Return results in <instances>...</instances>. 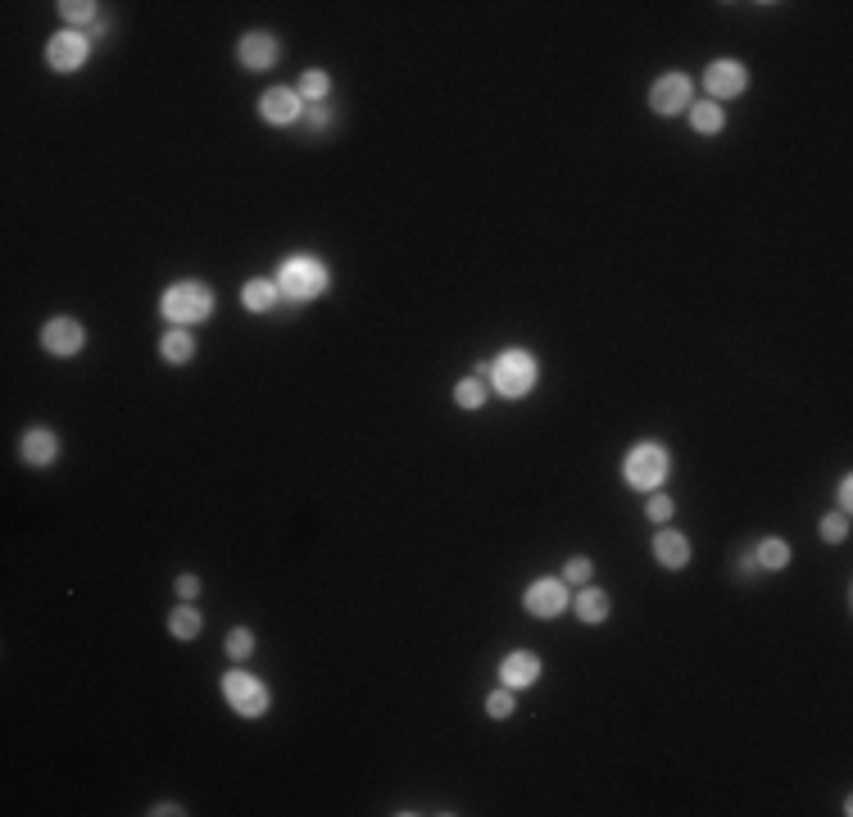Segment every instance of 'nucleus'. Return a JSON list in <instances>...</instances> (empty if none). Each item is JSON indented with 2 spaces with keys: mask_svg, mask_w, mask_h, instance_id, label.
I'll return each mask as SVG.
<instances>
[{
  "mask_svg": "<svg viewBox=\"0 0 853 817\" xmlns=\"http://www.w3.org/2000/svg\"><path fill=\"white\" fill-rule=\"evenodd\" d=\"M91 60V32H78V28H59L55 37L46 41V69L50 73H78L82 64Z\"/></svg>",
  "mask_w": 853,
  "mask_h": 817,
  "instance_id": "423d86ee",
  "label": "nucleus"
},
{
  "mask_svg": "<svg viewBox=\"0 0 853 817\" xmlns=\"http://www.w3.org/2000/svg\"><path fill=\"white\" fill-rule=\"evenodd\" d=\"M518 690H509V686H495L491 695H486V713H491L495 722H504V718H513V709H518Z\"/></svg>",
  "mask_w": 853,
  "mask_h": 817,
  "instance_id": "bb28decb",
  "label": "nucleus"
},
{
  "mask_svg": "<svg viewBox=\"0 0 853 817\" xmlns=\"http://www.w3.org/2000/svg\"><path fill=\"white\" fill-rule=\"evenodd\" d=\"M540 672H545V663H540L536 650H513L500 659V686L509 690H527L540 681Z\"/></svg>",
  "mask_w": 853,
  "mask_h": 817,
  "instance_id": "4468645a",
  "label": "nucleus"
},
{
  "mask_svg": "<svg viewBox=\"0 0 853 817\" xmlns=\"http://www.w3.org/2000/svg\"><path fill=\"white\" fill-rule=\"evenodd\" d=\"M677 513V500L667 491H649V500H645V518L649 522H658V527H667V518Z\"/></svg>",
  "mask_w": 853,
  "mask_h": 817,
  "instance_id": "cd10ccee",
  "label": "nucleus"
},
{
  "mask_svg": "<svg viewBox=\"0 0 853 817\" xmlns=\"http://www.w3.org/2000/svg\"><path fill=\"white\" fill-rule=\"evenodd\" d=\"M309 123H314V128H327V123H332V109H327V105H314V114H309Z\"/></svg>",
  "mask_w": 853,
  "mask_h": 817,
  "instance_id": "2f4dec72",
  "label": "nucleus"
},
{
  "mask_svg": "<svg viewBox=\"0 0 853 817\" xmlns=\"http://www.w3.org/2000/svg\"><path fill=\"white\" fill-rule=\"evenodd\" d=\"M835 504H840V513L853 509V477H849V473H844L840 486H835Z\"/></svg>",
  "mask_w": 853,
  "mask_h": 817,
  "instance_id": "7c9ffc66",
  "label": "nucleus"
},
{
  "mask_svg": "<svg viewBox=\"0 0 853 817\" xmlns=\"http://www.w3.org/2000/svg\"><path fill=\"white\" fill-rule=\"evenodd\" d=\"M173 591H177V600H196V595H200V577H196V572H182V577L173 581Z\"/></svg>",
  "mask_w": 853,
  "mask_h": 817,
  "instance_id": "c756f323",
  "label": "nucleus"
},
{
  "mask_svg": "<svg viewBox=\"0 0 853 817\" xmlns=\"http://www.w3.org/2000/svg\"><path fill=\"white\" fill-rule=\"evenodd\" d=\"M277 60H282V41L273 32H264V28L241 32V41H236V64L246 73H268V69H277Z\"/></svg>",
  "mask_w": 853,
  "mask_h": 817,
  "instance_id": "1a4fd4ad",
  "label": "nucleus"
},
{
  "mask_svg": "<svg viewBox=\"0 0 853 817\" xmlns=\"http://www.w3.org/2000/svg\"><path fill=\"white\" fill-rule=\"evenodd\" d=\"M218 296L214 286L200 282V277H182V282H168L164 296H159V314H164L168 327H196L205 318H214Z\"/></svg>",
  "mask_w": 853,
  "mask_h": 817,
  "instance_id": "f03ea898",
  "label": "nucleus"
},
{
  "mask_svg": "<svg viewBox=\"0 0 853 817\" xmlns=\"http://www.w3.org/2000/svg\"><path fill=\"white\" fill-rule=\"evenodd\" d=\"M150 813H155V817H168V813H173V817H182V813H187V808H182V804H155V808H150Z\"/></svg>",
  "mask_w": 853,
  "mask_h": 817,
  "instance_id": "473e14b6",
  "label": "nucleus"
},
{
  "mask_svg": "<svg viewBox=\"0 0 853 817\" xmlns=\"http://www.w3.org/2000/svg\"><path fill=\"white\" fill-rule=\"evenodd\" d=\"M277 291L291 305H314L332 291V268H327L323 255H286L282 268H277Z\"/></svg>",
  "mask_w": 853,
  "mask_h": 817,
  "instance_id": "f257e3e1",
  "label": "nucleus"
},
{
  "mask_svg": "<svg viewBox=\"0 0 853 817\" xmlns=\"http://www.w3.org/2000/svg\"><path fill=\"white\" fill-rule=\"evenodd\" d=\"M817 536H822L826 545H840V541H849V513H826L822 522H817Z\"/></svg>",
  "mask_w": 853,
  "mask_h": 817,
  "instance_id": "a878e982",
  "label": "nucleus"
},
{
  "mask_svg": "<svg viewBox=\"0 0 853 817\" xmlns=\"http://www.w3.org/2000/svg\"><path fill=\"white\" fill-rule=\"evenodd\" d=\"M55 10H59V19H64V28L87 32V28H96V23H100V5H96V0H59Z\"/></svg>",
  "mask_w": 853,
  "mask_h": 817,
  "instance_id": "4be33fe9",
  "label": "nucleus"
},
{
  "mask_svg": "<svg viewBox=\"0 0 853 817\" xmlns=\"http://www.w3.org/2000/svg\"><path fill=\"white\" fill-rule=\"evenodd\" d=\"M649 554H654L658 568H667V572H681L690 559H695V550H690V536L677 532V527H658Z\"/></svg>",
  "mask_w": 853,
  "mask_h": 817,
  "instance_id": "ddd939ff",
  "label": "nucleus"
},
{
  "mask_svg": "<svg viewBox=\"0 0 853 817\" xmlns=\"http://www.w3.org/2000/svg\"><path fill=\"white\" fill-rule=\"evenodd\" d=\"M82 345H87V327H82L78 318H69V314L46 318V327H41V350H46V355L73 359V355H82Z\"/></svg>",
  "mask_w": 853,
  "mask_h": 817,
  "instance_id": "9d476101",
  "label": "nucleus"
},
{
  "mask_svg": "<svg viewBox=\"0 0 853 817\" xmlns=\"http://www.w3.org/2000/svg\"><path fill=\"white\" fill-rule=\"evenodd\" d=\"M590 577H595V563H590L586 554H572V559L563 563V581H568V586H586Z\"/></svg>",
  "mask_w": 853,
  "mask_h": 817,
  "instance_id": "c85d7f7f",
  "label": "nucleus"
},
{
  "mask_svg": "<svg viewBox=\"0 0 853 817\" xmlns=\"http://www.w3.org/2000/svg\"><path fill=\"white\" fill-rule=\"evenodd\" d=\"M536 382H540V359L531 350H522V345H513V350L491 359V386L504 400H527L536 391Z\"/></svg>",
  "mask_w": 853,
  "mask_h": 817,
  "instance_id": "7ed1b4c3",
  "label": "nucleus"
},
{
  "mask_svg": "<svg viewBox=\"0 0 853 817\" xmlns=\"http://www.w3.org/2000/svg\"><path fill=\"white\" fill-rule=\"evenodd\" d=\"M200 631H205V618H200V609L191 600H182L177 609H168V636L173 640H196Z\"/></svg>",
  "mask_w": 853,
  "mask_h": 817,
  "instance_id": "aec40b11",
  "label": "nucleus"
},
{
  "mask_svg": "<svg viewBox=\"0 0 853 817\" xmlns=\"http://www.w3.org/2000/svg\"><path fill=\"white\" fill-rule=\"evenodd\" d=\"M218 686H223L227 709H232L236 718H264V713H268V704H273V695H268V686H264V681H259L250 668H227Z\"/></svg>",
  "mask_w": 853,
  "mask_h": 817,
  "instance_id": "39448f33",
  "label": "nucleus"
},
{
  "mask_svg": "<svg viewBox=\"0 0 853 817\" xmlns=\"http://www.w3.org/2000/svg\"><path fill=\"white\" fill-rule=\"evenodd\" d=\"M277 300H282V291H277L273 277H246L241 282V309L246 314H268V309H277Z\"/></svg>",
  "mask_w": 853,
  "mask_h": 817,
  "instance_id": "a211bd4d",
  "label": "nucleus"
},
{
  "mask_svg": "<svg viewBox=\"0 0 853 817\" xmlns=\"http://www.w3.org/2000/svg\"><path fill=\"white\" fill-rule=\"evenodd\" d=\"M572 613H577L586 627H599V622H608V613H613V595L586 581V586H577V595H572Z\"/></svg>",
  "mask_w": 853,
  "mask_h": 817,
  "instance_id": "dca6fc26",
  "label": "nucleus"
},
{
  "mask_svg": "<svg viewBox=\"0 0 853 817\" xmlns=\"http://www.w3.org/2000/svg\"><path fill=\"white\" fill-rule=\"evenodd\" d=\"M790 559H795V550H790V541H781V536H763V541L754 545V563L767 572H785Z\"/></svg>",
  "mask_w": 853,
  "mask_h": 817,
  "instance_id": "412c9836",
  "label": "nucleus"
},
{
  "mask_svg": "<svg viewBox=\"0 0 853 817\" xmlns=\"http://www.w3.org/2000/svg\"><path fill=\"white\" fill-rule=\"evenodd\" d=\"M686 119H690V128H695L699 137H717V132H726V109L717 105V100H708V96H699L695 105L686 109Z\"/></svg>",
  "mask_w": 853,
  "mask_h": 817,
  "instance_id": "6ab92c4d",
  "label": "nucleus"
},
{
  "mask_svg": "<svg viewBox=\"0 0 853 817\" xmlns=\"http://www.w3.org/2000/svg\"><path fill=\"white\" fill-rule=\"evenodd\" d=\"M223 650H227V659H232V663H246L250 654H255V631H250V627H232V631H227V640H223Z\"/></svg>",
  "mask_w": 853,
  "mask_h": 817,
  "instance_id": "393cba45",
  "label": "nucleus"
},
{
  "mask_svg": "<svg viewBox=\"0 0 853 817\" xmlns=\"http://www.w3.org/2000/svg\"><path fill=\"white\" fill-rule=\"evenodd\" d=\"M690 105H695V82H690L681 69L663 73V78L649 87V109H654L658 119H677V114H686Z\"/></svg>",
  "mask_w": 853,
  "mask_h": 817,
  "instance_id": "0eeeda50",
  "label": "nucleus"
},
{
  "mask_svg": "<svg viewBox=\"0 0 853 817\" xmlns=\"http://www.w3.org/2000/svg\"><path fill=\"white\" fill-rule=\"evenodd\" d=\"M572 604V586L563 577H540L527 586V595H522V609L531 613V618H563Z\"/></svg>",
  "mask_w": 853,
  "mask_h": 817,
  "instance_id": "6e6552de",
  "label": "nucleus"
},
{
  "mask_svg": "<svg viewBox=\"0 0 853 817\" xmlns=\"http://www.w3.org/2000/svg\"><path fill=\"white\" fill-rule=\"evenodd\" d=\"M159 359H164L168 368H187L191 359H196V336H191V327H168V332L159 336Z\"/></svg>",
  "mask_w": 853,
  "mask_h": 817,
  "instance_id": "f3484780",
  "label": "nucleus"
},
{
  "mask_svg": "<svg viewBox=\"0 0 853 817\" xmlns=\"http://www.w3.org/2000/svg\"><path fill=\"white\" fill-rule=\"evenodd\" d=\"M667 468H672V459H667V450L658 441H636L622 454V482L631 491H658L667 482Z\"/></svg>",
  "mask_w": 853,
  "mask_h": 817,
  "instance_id": "20e7f679",
  "label": "nucleus"
},
{
  "mask_svg": "<svg viewBox=\"0 0 853 817\" xmlns=\"http://www.w3.org/2000/svg\"><path fill=\"white\" fill-rule=\"evenodd\" d=\"M486 400H491V386H486V377H463V382H454V404H459L463 414H477V409H486Z\"/></svg>",
  "mask_w": 853,
  "mask_h": 817,
  "instance_id": "5701e85b",
  "label": "nucleus"
},
{
  "mask_svg": "<svg viewBox=\"0 0 853 817\" xmlns=\"http://www.w3.org/2000/svg\"><path fill=\"white\" fill-rule=\"evenodd\" d=\"M749 87V69L740 60H713L704 69V96L708 100H731V96H740V91Z\"/></svg>",
  "mask_w": 853,
  "mask_h": 817,
  "instance_id": "f8f14e48",
  "label": "nucleus"
},
{
  "mask_svg": "<svg viewBox=\"0 0 853 817\" xmlns=\"http://www.w3.org/2000/svg\"><path fill=\"white\" fill-rule=\"evenodd\" d=\"M295 91H300V100H309V105H327V96H332V73L327 69H304Z\"/></svg>",
  "mask_w": 853,
  "mask_h": 817,
  "instance_id": "b1692460",
  "label": "nucleus"
},
{
  "mask_svg": "<svg viewBox=\"0 0 853 817\" xmlns=\"http://www.w3.org/2000/svg\"><path fill=\"white\" fill-rule=\"evenodd\" d=\"M19 459L28 463V468H50V463L59 459V436L50 432V427H28V432L19 436Z\"/></svg>",
  "mask_w": 853,
  "mask_h": 817,
  "instance_id": "2eb2a0df",
  "label": "nucleus"
},
{
  "mask_svg": "<svg viewBox=\"0 0 853 817\" xmlns=\"http://www.w3.org/2000/svg\"><path fill=\"white\" fill-rule=\"evenodd\" d=\"M259 119L268 123V128H295V123L304 119V100L295 87H268L264 96H259Z\"/></svg>",
  "mask_w": 853,
  "mask_h": 817,
  "instance_id": "9b49d317",
  "label": "nucleus"
}]
</instances>
